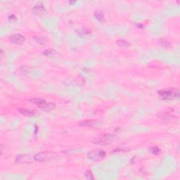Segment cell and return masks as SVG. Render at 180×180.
I'll return each instance as SVG.
<instances>
[{
  "label": "cell",
  "instance_id": "18",
  "mask_svg": "<svg viewBox=\"0 0 180 180\" xmlns=\"http://www.w3.org/2000/svg\"><path fill=\"white\" fill-rule=\"evenodd\" d=\"M84 175H85V177L87 179H89V180L94 179V177L92 172L90 171V170H87V171L85 172V174H84Z\"/></svg>",
  "mask_w": 180,
  "mask_h": 180
},
{
  "label": "cell",
  "instance_id": "16",
  "mask_svg": "<svg viewBox=\"0 0 180 180\" xmlns=\"http://www.w3.org/2000/svg\"><path fill=\"white\" fill-rule=\"evenodd\" d=\"M117 45H118L120 47H129L130 46V44L128 42H127L126 40H119V41L117 42Z\"/></svg>",
  "mask_w": 180,
  "mask_h": 180
},
{
  "label": "cell",
  "instance_id": "11",
  "mask_svg": "<svg viewBox=\"0 0 180 180\" xmlns=\"http://www.w3.org/2000/svg\"><path fill=\"white\" fill-rule=\"evenodd\" d=\"M76 32L78 35L81 37H87L89 36L91 34V30L89 29L86 28V27H81V28H78L76 30Z\"/></svg>",
  "mask_w": 180,
  "mask_h": 180
},
{
  "label": "cell",
  "instance_id": "1",
  "mask_svg": "<svg viewBox=\"0 0 180 180\" xmlns=\"http://www.w3.org/2000/svg\"><path fill=\"white\" fill-rule=\"evenodd\" d=\"M31 104H34L44 111H52L56 107V105L52 102H48L47 101L41 98H31L29 100Z\"/></svg>",
  "mask_w": 180,
  "mask_h": 180
},
{
  "label": "cell",
  "instance_id": "14",
  "mask_svg": "<svg viewBox=\"0 0 180 180\" xmlns=\"http://www.w3.org/2000/svg\"><path fill=\"white\" fill-rule=\"evenodd\" d=\"M159 42L163 47H165V48H170V47H171V44L170 43V42H169L166 38H161Z\"/></svg>",
  "mask_w": 180,
  "mask_h": 180
},
{
  "label": "cell",
  "instance_id": "5",
  "mask_svg": "<svg viewBox=\"0 0 180 180\" xmlns=\"http://www.w3.org/2000/svg\"><path fill=\"white\" fill-rule=\"evenodd\" d=\"M106 156V152L102 149H94L89 151L87 154L88 159L92 161H97L103 159Z\"/></svg>",
  "mask_w": 180,
  "mask_h": 180
},
{
  "label": "cell",
  "instance_id": "3",
  "mask_svg": "<svg viewBox=\"0 0 180 180\" xmlns=\"http://www.w3.org/2000/svg\"><path fill=\"white\" fill-rule=\"evenodd\" d=\"M56 154L54 152H41V153H38L35 154L33 157L35 161H37V162H45V161L51 160V158H54L56 157Z\"/></svg>",
  "mask_w": 180,
  "mask_h": 180
},
{
  "label": "cell",
  "instance_id": "17",
  "mask_svg": "<svg viewBox=\"0 0 180 180\" xmlns=\"http://www.w3.org/2000/svg\"><path fill=\"white\" fill-rule=\"evenodd\" d=\"M149 152L153 154H155V155H157V154L161 153V149L158 146H152L149 148Z\"/></svg>",
  "mask_w": 180,
  "mask_h": 180
},
{
  "label": "cell",
  "instance_id": "20",
  "mask_svg": "<svg viewBox=\"0 0 180 180\" xmlns=\"http://www.w3.org/2000/svg\"><path fill=\"white\" fill-rule=\"evenodd\" d=\"M8 18H9V21H11V22H16V16H14V15H13V14H12V15L9 16Z\"/></svg>",
  "mask_w": 180,
  "mask_h": 180
},
{
  "label": "cell",
  "instance_id": "2",
  "mask_svg": "<svg viewBox=\"0 0 180 180\" xmlns=\"http://www.w3.org/2000/svg\"><path fill=\"white\" fill-rule=\"evenodd\" d=\"M158 96L163 100H172L179 96V89L174 88H166L159 90L158 92Z\"/></svg>",
  "mask_w": 180,
  "mask_h": 180
},
{
  "label": "cell",
  "instance_id": "15",
  "mask_svg": "<svg viewBox=\"0 0 180 180\" xmlns=\"http://www.w3.org/2000/svg\"><path fill=\"white\" fill-rule=\"evenodd\" d=\"M33 40L35 41L38 45H43L45 44V40H44V38L41 37H38V36H35L33 37Z\"/></svg>",
  "mask_w": 180,
  "mask_h": 180
},
{
  "label": "cell",
  "instance_id": "19",
  "mask_svg": "<svg viewBox=\"0 0 180 180\" xmlns=\"http://www.w3.org/2000/svg\"><path fill=\"white\" fill-rule=\"evenodd\" d=\"M55 54V51L53 49H47L44 51V54L47 56H52Z\"/></svg>",
  "mask_w": 180,
  "mask_h": 180
},
{
  "label": "cell",
  "instance_id": "4",
  "mask_svg": "<svg viewBox=\"0 0 180 180\" xmlns=\"http://www.w3.org/2000/svg\"><path fill=\"white\" fill-rule=\"evenodd\" d=\"M20 72L21 74L25 75V77L29 78H36L38 75H39V72L35 69L34 68L30 67L27 66H23L20 68Z\"/></svg>",
  "mask_w": 180,
  "mask_h": 180
},
{
  "label": "cell",
  "instance_id": "21",
  "mask_svg": "<svg viewBox=\"0 0 180 180\" xmlns=\"http://www.w3.org/2000/svg\"><path fill=\"white\" fill-rule=\"evenodd\" d=\"M70 4H75V1H69Z\"/></svg>",
  "mask_w": 180,
  "mask_h": 180
},
{
  "label": "cell",
  "instance_id": "12",
  "mask_svg": "<svg viewBox=\"0 0 180 180\" xmlns=\"http://www.w3.org/2000/svg\"><path fill=\"white\" fill-rule=\"evenodd\" d=\"M19 111L21 114L24 115L25 116H34V115L36 114L35 112L34 111L30 109H27V108H21V109H19Z\"/></svg>",
  "mask_w": 180,
  "mask_h": 180
},
{
  "label": "cell",
  "instance_id": "7",
  "mask_svg": "<svg viewBox=\"0 0 180 180\" xmlns=\"http://www.w3.org/2000/svg\"><path fill=\"white\" fill-rule=\"evenodd\" d=\"M115 136L113 135H104L102 137L98 139V141H96V144L106 145L111 143L112 141L114 140Z\"/></svg>",
  "mask_w": 180,
  "mask_h": 180
},
{
  "label": "cell",
  "instance_id": "10",
  "mask_svg": "<svg viewBox=\"0 0 180 180\" xmlns=\"http://www.w3.org/2000/svg\"><path fill=\"white\" fill-rule=\"evenodd\" d=\"M31 156L27 154H21V155L17 156L16 157V162L18 163H25L30 162Z\"/></svg>",
  "mask_w": 180,
  "mask_h": 180
},
{
  "label": "cell",
  "instance_id": "9",
  "mask_svg": "<svg viewBox=\"0 0 180 180\" xmlns=\"http://www.w3.org/2000/svg\"><path fill=\"white\" fill-rule=\"evenodd\" d=\"M33 12L37 15H42L46 13V9L42 3H37L35 5L32 9Z\"/></svg>",
  "mask_w": 180,
  "mask_h": 180
},
{
  "label": "cell",
  "instance_id": "8",
  "mask_svg": "<svg viewBox=\"0 0 180 180\" xmlns=\"http://www.w3.org/2000/svg\"><path fill=\"white\" fill-rule=\"evenodd\" d=\"M101 125V122H99L97 120H84L82 121L79 123V125L82 126V127H96Z\"/></svg>",
  "mask_w": 180,
  "mask_h": 180
},
{
  "label": "cell",
  "instance_id": "13",
  "mask_svg": "<svg viewBox=\"0 0 180 180\" xmlns=\"http://www.w3.org/2000/svg\"><path fill=\"white\" fill-rule=\"evenodd\" d=\"M94 17L100 23H102L105 21V16H104V13H103L102 11L96 10V12H94Z\"/></svg>",
  "mask_w": 180,
  "mask_h": 180
},
{
  "label": "cell",
  "instance_id": "6",
  "mask_svg": "<svg viewBox=\"0 0 180 180\" xmlns=\"http://www.w3.org/2000/svg\"><path fill=\"white\" fill-rule=\"evenodd\" d=\"M9 41L16 45H23L25 41V37L21 34H14L12 35L9 36Z\"/></svg>",
  "mask_w": 180,
  "mask_h": 180
}]
</instances>
